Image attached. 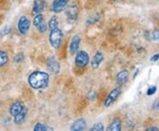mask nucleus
I'll use <instances>...</instances> for the list:
<instances>
[{"label":"nucleus","instance_id":"14","mask_svg":"<svg viewBox=\"0 0 159 131\" xmlns=\"http://www.w3.org/2000/svg\"><path fill=\"white\" fill-rule=\"evenodd\" d=\"M86 128H87L86 120L81 118V119L75 120L73 123V125L70 127V129L72 131H82L86 129Z\"/></svg>","mask_w":159,"mask_h":131},{"label":"nucleus","instance_id":"8","mask_svg":"<svg viewBox=\"0 0 159 131\" xmlns=\"http://www.w3.org/2000/svg\"><path fill=\"white\" fill-rule=\"evenodd\" d=\"M27 109V107L25 106V105L23 104V102L21 101H15L10 106V109H9V112H10V114L11 116H16L19 114L22 113L23 111Z\"/></svg>","mask_w":159,"mask_h":131},{"label":"nucleus","instance_id":"6","mask_svg":"<svg viewBox=\"0 0 159 131\" xmlns=\"http://www.w3.org/2000/svg\"><path fill=\"white\" fill-rule=\"evenodd\" d=\"M70 0H53L51 6V11L54 13H59L68 6Z\"/></svg>","mask_w":159,"mask_h":131},{"label":"nucleus","instance_id":"13","mask_svg":"<svg viewBox=\"0 0 159 131\" xmlns=\"http://www.w3.org/2000/svg\"><path fill=\"white\" fill-rule=\"evenodd\" d=\"M45 0H34L33 4V9H32V13L33 14H38L42 13L44 8H45Z\"/></svg>","mask_w":159,"mask_h":131},{"label":"nucleus","instance_id":"30","mask_svg":"<svg viewBox=\"0 0 159 131\" xmlns=\"http://www.w3.org/2000/svg\"><path fill=\"white\" fill-rule=\"evenodd\" d=\"M111 1H114V2H115V1H118V0H111Z\"/></svg>","mask_w":159,"mask_h":131},{"label":"nucleus","instance_id":"3","mask_svg":"<svg viewBox=\"0 0 159 131\" xmlns=\"http://www.w3.org/2000/svg\"><path fill=\"white\" fill-rule=\"evenodd\" d=\"M75 66L79 68H84L89 63V55L85 51H78L74 59Z\"/></svg>","mask_w":159,"mask_h":131},{"label":"nucleus","instance_id":"4","mask_svg":"<svg viewBox=\"0 0 159 131\" xmlns=\"http://www.w3.org/2000/svg\"><path fill=\"white\" fill-rule=\"evenodd\" d=\"M121 92H122L121 91V88L119 86L111 91L108 94V96L105 98V100H104V103H103L104 107L108 108L110 106H111L114 103L116 102V100L119 98V96L121 95Z\"/></svg>","mask_w":159,"mask_h":131},{"label":"nucleus","instance_id":"27","mask_svg":"<svg viewBox=\"0 0 159 131\" xmlns=\"http://www.w3.org/2000/svg\"><path fill=\"white\" fill-rule=\"evenodd\" d=\"M151 108L153 109L154 111H159V99H157V100L154 101Z\"/></svg>","mask_w":159,"mask_h":131},{"label":"nucleus","instance_id":"12","mask_svg":"<svg viewBox=\"0 0 159 131\" xmlns=\"http://www.w3.org/2000/svg\"><path fill=\"white\" fill-rule=\"evenodd\" d=\"M80 44V37L79 35H74V37L72 38L70 45H69V51H70V53L72 55H74V54H76L78 52Z\"/></svg>","mask_w":159,"mask_h":131},{"label":"nucleus","instance_id":"10","mask_svg":"<svg viewBox=\"0 0 159 131\" xmlns=\"http://www.w3.org/2000/svg\"><path fill=\"white\" fill-rule=\"evenodd\" d=\"M47 66L51 73L58 74L60 71V64L57 62V60L54 57H50L47 60Z\"/></svg>","mask_w":159,"mask_h":131},{"label":"nucleus","instance_id":"15","mask_svg":"<svg viewBox=\"0 0 159 131\" xmlns=\"http://www.w3.org/2000/svg\"><path fill=\"white\" fill-rule=\"evenodd\" d=\"M121 129H122V121L119 117L114 118L107 128L108 131H120Z\"/></svg>","mask_w":159,"mask_h":131},{"label":"nucleus","instance_id":"16","mask_svg":"<svg viewBox=\"0 0 159 131\" xmlns=\"http://www.w3.org/2000/svg\"><path fill=\"white\" fill-rule=\"evenodd\" d=\"M27 115H28V109H25L22 113H20V114H19L18 115L13 117L14 123L17 124V125L22 124L23 122L25 121V120H26V118H27Z\"/></svg>","mask_w":159,"mask_h":131},{"label":"nucleus","instance_id":"1","mask_svg":"<svg viewBox=\"0 0 159 131\" xmlns=\"http://www.w3.org/2000/svg\"><path fill=\"white\" fill-rule=\"evenodd\" d=\"M28 82L30 87L34 90H43L49 85L50 75L45 72L34 71L29 74Z\"/></svg>","mask_w":159,"mask_h":131},{"label":"nucleus","instance_id":"23","mask_svg":"<svg viewBox=\"0 0 159 131\" xmlns=\"http://www.w3.org/2000/svg\"><path fill=\"white\" fill-rule=\"evenodd\" d=\"M11 27H9V26H6V27H5L4 29L0 31V36H1V37H4V36H6V35H7L11 33Z\"/></svg>","mask_w":159,"mask_h":131},{"label":"nucleus","instance_id":"28","mask_svg":"<svg viewBox=\"0 0 159 131\" xmlns=\"http://www.w3.org/2000/svg\"><path fill=\"white\" fill-rule=\"evenodd\" d=\"M159 59V54H155L152 57L150 58V61L151 62H157Z\"/></svg>","mask_w":159,"mask_h":131},{"label":"nucleus","instance_id":"11","mask_svg":"<svg viewBox=\"0 0 159 131\" xmlns=\"http://www.w3.org/2000/svg\"><path fill=\"white\" fill-rule=\"evenodd\" d=\"M103 59H104V56H103L102 51L96 52V54L93 56L92 59H91V67H92V68H98L100 67V65L102 64V61H103Z\"/></svg>","mask_w":159,"mask_h":131},{"label":"nucleus","instance_id":"25","mask_svg":"<svg viewBox=\"0 0 159 131\" xmlns=\"http://www.w3.org/2000/svg\"><path fill=\"white\" fill-rule=\"evenodd\" d=\"M157 86H150L148 90H147V92H146L147 96H149V97H150V96L154 95V94L157 92Z\"/></svg>","mask_w":159,"mask_h":131},{"label":"nucleus","instance_id":"7","mask_svg":"<svg viewBox=\"0 0 159 131\" xmlns=\"http://www.w3.org/2000/svg\"><path fill=\"white\" fill-rule=\"evenodd\" d=\"M66 14L67 17V21L70 23H74L76 21V20L78 19V14H79V10L78 7L75 5H71L69 6L66 10Z\"/></svg>","mask_w":159,"mask_h":131},{"label":"nucleus","instance_id":"20","mask_svg":"<svg viewBox=\"0 0 159 131\" xmlns=\"http://www.w3.org/2000/svg\"><path fill=\"white\" fill-rule=\"evenodd\" d=\"M44 21V17H43V15L42 14V13H38V14H36L34 18V21H33V24H34V27H36V26H38L40 23H42L43 21Z\"/></svg>","mask_w":159,"mask_h":131},{"label":"nucleus","instance_id":"9","mask_svg":"<svg viewBox=\"0 0 159 131\" xmlns=\"http://www.w3.org/2000/svg\"><path fill=\"white\" fill-rule=\"evenodd\" d=\"M128 78H129V72L126 70V69H124V70H121L120 72L118 73L117 76H116V82H117V84L121 87L124 84H125L128 81Z\"/></svg>","mask_w":159,"mask_h":131},{"label":"nucleus","instance_id":"17","mask_svg":"<svg viewBox=\"0 0 159 131\" xmlns=\"http://www.w3.org/2000/svg\"><path fill=\"white\" fill-rule=\"evenodd\" d=\"M8 60H9V57H8L7 53L5 51L0 50V68L6 66L8 63Z\"/></svg>","mask_w":159,"mask_h":131},{"label":"nucleus","instance_id":"21","mask_svg":"<svg viewBox=\"0 0 159 131\" xmlns=\"http://www.w3.org/2000/svg\"><path fill=\"white\" fill-rule=\"evenodd\" d=\"M36 29H37V31L39 32V33H45L46 31H47V29H48V25L46 24V22L43 21L42 23H40L38 26H36L35 27Z\"/></svg>","mask_w":159,"mask_h":131},{"label":"nucleus","instance_id":"24","mask_svg":"<svg viewBox=\"0 0 159 131\" xmlns=\"http://www.w3.org/2000/svg\"><path fill=\"white\" fill-rule=\"evenodd\" d=\"M24 58H25V56H24V54H23L22 52H20V53H18L17 55L14 57L13 58V61L16 63H20V62H22L23 60H24Z\"/></svg>","mask_w":159,"mask_h":131},{"label":"nucleus","instance_id":"18","mask_svg":"<svg viewBox=\"0 0 159 131\" xmlns=\"http://www.w3.org/2000/svg\"><path fill=\"white\" fill-rule=\"evenodd\" d=\"M34 131H48V130H53V129L49 127V126H46L43 123H40V122H37L34 127Z\"/></svg>","mask_w":159,"mask_h":131},{"label":"nucleus","instance_id":"29","mask_svg":"<svg viewBox=\"0 0 159 131\" xmlns=\"http://www.w3.org/2000/svg\"><path fill=\"white\" fill-rule=\"evenodd\" d=\"M146 130H148V131H158L159 129H158V128H157V127H149V128H147V129H146Z\"/></svg>","mask_w":159,"mask_h":131},{"label":"nucleus","instance_id":"26","mask_svg":"<svg viewBox=\"0 0 159 131\" xmlns=\"http://www.w3.org/2000/svg\"><path fill=\"white\" fill-rule=\"evenodd\" d=\"M150 37L153 40H159V30H154L150 34Z\"/></svg>","mask_w":159,"mask_h":131},{"label":"nucleus","instance_id":"5","mask_svg":"<svg viewBox=\"0 0 159 131\" xmlns=\"http://www.w3.org/2000/svg\"><path fill=\"white\" fill-rule=\"evenodd\" d=\"M30 29V21L29 17L23 15L18 21V30L21 35H26Z\"/></svg>","mask_w":159,"mask_h":131},{"label":"nucleus","instance_id":"19","mask_svg":"<svg viewBox=\"0 0 159 131\" xmlns=\"http://www.w3.org/2000/svg\"><path fill=\"white\" fill-rule=\"evenodd\" d=\"M48 28L51 29L58 28V20L56 16H52L48 21Z\"/></svg>","mask_w":159,"mask_h":131},{"label":"nucleus","instance_id":"2","mask_svg":"<svg viewBox=\"0 0 159 131\" xmlns=\"http://www.w3.org/2000/svg\"><path fill=\"white\" fill-rule=\"evenodd\" d=\"M63 39V32L59 28H56V29H51V32L49 35V41L51 45L54 48V49H57L61 43H62Z\"/></svg>","mask_w":159,"mask_h":131},{"label":"nucleus","instance_id":"22","mask_svg":"<svg viewBox=\"0 0 159 131\" xmlns=\"http://www.w3.org/2000/svg\"><path fill=\"white\" fill-rule=\"evenodd\" d=\"M91 131H103L104 130V126L102 122H97L95 123L93 127L90 129Z\"/></svg>","mask_w":159,"mask_h":131}]
</instances>
